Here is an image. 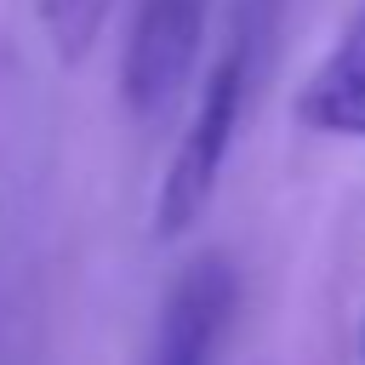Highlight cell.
I'll return each mask as SVG.
<instances>
[{
  "label": "cell",
  "instance_id": "cell-1",
  "mask_svg": "<svg viewBox=\"0 0 365 365\" xmlns=\"http://www.w3.org/2000/svg\"><path fill=\"white\" fill-rule=\"evenodd\" d=\"M245 91H251V68H245V46H228L205 86H200V103L188 114V131L160 177V194H154V240H182L211 194H217V177H222V160L234 148V125H240V108H245Z\"/></svg>",
  "mask_w": 365,
  "mask_h": 365
},
{
  "label": "cell",
  "instance_id": "cell-2",
  "mask_svg": "<svg viewBox=\"0 0 365 365\" xmlns=\"http://www.w3.org/2000/svg\"><path fill=\"white\" fill-rule=\"evenodd\" d=\"M205 17H211V0H137L125 57H120V97L137 125H160L177 108L200 63Z\"/></svg>",
  "mask_w": 365,
  "mask_h": 365
},
{
  "label": "cell",
  "instance_id": "cell-3",
  "mask_svg": "<svg viewBox=\"0 0 365 365\" xmlns=\"http://www.w3.org/2000/svg\"><path fill=\"white\" fill-rule=\"evenodd\" d=\"M234 297H240L234 262H228L222 251L194 257V262L177 274V285L165 291V302H160L154 342H148V359H143V365H211L217 348H222Z\"/></svg>",
  "mask_w": 365,
  "mask_h": 365
},
{
  "label": "cell",
  "instance_id": "cell-4",
  "mask_svg": "<svg viewBox=\"0 0 365 365\" xmlns=\"http://www.w3.org/2000/svg\"><path fill=\"white\" fill-rule=\"evenodd\" d=\"M291 114L302 131H319V137H365V6L336 34V46L314 63Z\"/></svg>",
  "mask_w": 365,
  "mask_h": 365
},
{
  "label": "cell",
  "instance_id": "cell-5",
  "mask_svg": "<svg viewBox=\"0 0 365 365\" xmlns=\"http://www.w3.org/2000/svg\"><path fill=\"white\" fill-rule=\"evenodd\" d=\"M34 11H40V29H46V40H51L57 63L74 68V63H86L91 46L103 40V23H108L114 0H34Z\"/></svg>",
  "mask_w": 365,
  "mask_h": 365
},
{
  "label": "cell",
  "instance_id": "cell-6",
  "mask_svg": "<svg viewBox=\"0 0 365 365\" xmlns=\"http://www.w3.org/2000/svg\"><path fill=\"white\" fill-rule=\"evenodd\" d=\"M359 354H365V325H359Z\"/></svg>",
  "mask_w": 365,
  "mask_h": 365
}]
</instances>
